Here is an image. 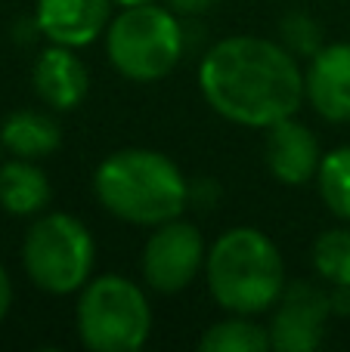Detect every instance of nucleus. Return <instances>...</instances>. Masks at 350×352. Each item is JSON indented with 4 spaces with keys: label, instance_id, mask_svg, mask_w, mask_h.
Masks as SVG:
<instances>
[{
    "label": "nucleus",
    "instance_id": "f257e3e1",
    "mask_svg": "<svg viewBox=\"0 0 350 352\" xmlns=\"http://www.w3.org/2000/svg\"><path fill=\"white\" fill-rule=\"evenodd\" d=\"M198 90L220 118L267 130L291 118L304 102V72L298 56L267 37L236 34L205 53Z\"/></svg>",
    "mask_w": 350,
    "mask_h": 352
},
{
    "label": "nucleus",
    "instance_id": "f03ea898",
    "mask_svg": "<svg viewBox=\"0 0 350 352\" xmlns=\"http://www.w3.org/2000/svg\"><path fill=\"white\" fill-rule=\"evenodd\" d=\"M93 192L112 217L155 229L186 210L189 182L167 155L155 148H118L99 161Z\"/></svg>",
    "mask_w": 350,
    "mask_h": 352
},
{
    "label": "nucleus",
    "instance_id": "7ed1b4c3",
    "mask_svg": "<svg viewBox=\"0 0 350 352\" xmlns=\"http://www.w3.org/2000/svg\"><path fill=\"white\" fill-rule=\"evenodd\" d=\"M205 281L220 309L260 316L285 291V263L276 241L254 226H236L208 248Z\"/></svg>",
    "mask_w": 350,
    "mask_h": 352
},
{
    "label": "nucleus",
    "instance_id": "20e7f679",
    "mask_svg": "<svg viewBox=\"0 0 350 352\" xmlns=\"http://www.w3.org/2000/svg\"><path fill=\"white\" fill-rule=\"evenodd\" d=\"M105 56L134 84H155L183 56V25L167 6H124L105 28Z\"/></svg>",
    "mask_w": 350,
    "mask_h": 352
},
{
    "label": "nucleus",
    "instance_id": "39448f33",
    "mask_svg": "<svg viewBox=\"0 0 350 352\" xmlns=\"http://www.w3.org/2000/svg\"><path fill=\"white\" fill-rule=\"evenodd\" d=\"M74 322L90 352H136L152 334V306L136 281L109 272L81 287Z\"/></svg>",
    "mask_w": 350,
    "mask_h": 352
},
{
    "label": "nucleus",
    "instance_id": "423d86ee",
    "mask_svg": "<svg viewBox=\"0 0 350 352\" xmlns=\"http://www.w3.org/2000/svg\"><path fill=\"white\" fill-rule=\"evenodd\" d=\"M96 241L72 213H43L31 223L22 241V266L31 285L43 294L65 297L93 278Z\"/></svg>",
    "mask_w": 350,
    "mask_h": 352
},
{
    "label": "nucleus",
    "instance_id": "0eeeda50",
    "mask_svg": "<svg viewBox=\"0 0 350 352\" xmlns=\"http://www.w3.org/2000/svg\"><path fill=\"white\" fill-rule=\"evenodd\" d=\"M205 260H208V244L202 232L177 217L155 226L149 241L143 244L140 272L152 291L180 294L198 278V272H205Z\"/></svg>",
    "mask_w": 350,
    "mask_h": 352
},
{
    "label": "nucleus",
    "instance_id": "6e6552de",
    "mask_svg": "<svg viewBox=\"0 0 350 352\" xmlns=\"http://www.w3.org/2000/svg\"><path fill=\"white\" fill-rule=\"evenodd\" d=\"M329 316H332V297L320 285L313 281L285 285L267 324L270 346L279 352H313L326 337Z\"/></svg>",
    "mask_w": 350,
    "mask_h": 352
},
{
    "label": "nucleus",
    "instance_id": "1a4fd4ad",
    "mask_svg": "<svg viewBox=\"0 0 350 352\" xmlns=\"http://www.w3.org/2000/svg\"><path fill=\"white\" fill-rule=\"evenodd\" d=\"M304 99L329 124H350V43H322L310 56Z\"/></svg>",
    "mask_w": 350,
    "mask_h": 352
},
{
    "label": "nucleus",
    "instance_id": "9d476101",
    "mask_svg": "<svg viewBox=\"0 0 350 352\" xmlns=\"http://www.w3.org/2000/svg\"><path fill=\"white\" fill-rule=\"evenodd\" d=\"M115 0H37L34 28L50 43L81 50L105 34Z\"/></svg>",
    "mask_w": 350,
    "mask_h": 352
},
{
    "label": "nucleus",
    "instance_id": "9b49d317",
    "mask_svg": "<svg viewBox=\"0 0 350 352\" xmlns=\"http://www.w3.org/2000/svg\"><path fill=\"white\" fill-rule=\"evenodd\" d=\"M264 161L273 179L282 186H304V182L316 179L322 164V148L316 133L307 124L295 121V115L285 121L267 127L264 142Z\"/></svg>",
    "mask_w": 350,
    "mask_h": 352
},
{
    "label": "nucleus",
    "instance_id": "f8f14e48",
    "mask_svg": "<svg viewBox=\"0 0 350 352\" xmlns=\"http://www.w3.org/2000/svg\"><path fill=\"white\" fill-rule=\"evenodd\" d=\"M31 80H34V93L41 96V102L50 105L53 111L78 109L90 90L87 65L74 56L72 47H62V43H50L37 56Z\"/></svg>",
    "mask_w": 350,
    "mask_h": 352
},
{
    "label": "nucleus",
    "instance_id": "ddd939ff",
    "mask_svg": "<svg viewBox=\"0 0 350 352\" xmlns=\"http://www.w3.org/2000/svg\"><path fill=\"white\" fill-rule=\"evenodd\" d=\"M53 188L37 161L10 158L0 164V207L12 217H37L47 210Z\"/></svg>",
    "mask_w": 350,
    "mask_h": 352
},
{
    "label": "nucleus",
    "instance_id": "4468645a",
    "mask_svg": "<svg viewBox=\"0 0 350 352\" xmlns=\"http://www.w3.org/2000/svg\"><path fill=\"white\" fill-rule=\"evenodd\" d=\"M62 130L56 124V118L43 115L34 109L12 111L3 124H0V146L12 155V158H28L41 161L59 148Z\"/></svg>",
    "mask_w": 350,
    "mask_h": 352
},
{
    "label": "nucleus",
    "instance_id": "2eb2a0df",
    "mask_svg": "<svg viewBox=\"0 0 350 352\" xmlns=\"http://www.w3.org/2000/svg\"><path fill=\"white\" fill-rule=\"evenodd\" d=\"M202 352H264L270 346V331L264 324L251 322V316H233L214 322L202 337H198Z\"/></svg>",
    "mask_w": 350,
    "mask_h": 352
},
{
    "label": "nucleus",
    "instance_id": "dca6fc26",
    "mask_svg": "<svg viewBox=\"0 0 350 352\" xmlns=\"http://www.w3.org/2000/svg\"><path fill=\"white\" fill-rule=\"evenodd\" d=\"M310 260L326 285H332L335 291H350V229L338 226L316 235Z\"/></svg>",
    "mask_w": 350,
    "mask_h": 352
},
{
    "label": "nucleus",
    "instance_id": "f3484780",
    "mask_svg": "<svg viewBox=\"0 0 350 352\" xmlns=\"http://www.w3.org/2000/svg\"><path fill=\"white\" fill-rule=\"evenodd\" d=\"M316 188H320L329 210L350 223V146H338L322 155Z\"/></svg>",
    "mask_w": 350,
    "mask_h": 352
},
{
    "label": "nucleus",
    "instance_id": "a211bd4d",
    "mask_svg": "<svg viewBox=\"0 0 350 352\" xmlns=\"http://www.w3.org/2000/svg\"><path fill=\"white\" fill-rule=\"evenodd\" d=\"M282 47L295 56H313L322 47V28L307 12H289L282 19Z\"/></svg>",
    "mask_w": 350,
    "mask_h": 352
},
{
    "label": "nucleus",
    "instance_id": "6ab92c4d",
    "mask_svg": "<svg viewBox=\"0 0 350 352\" xmlns=\"http://www.w3.org/2000/svg\"><path fill=\"white\" fill-rule=\"evenodd\" d=\"M10 309H12V281L10 272L3 269V263H0V322L10 316Z\"/></svg>",
    "mask_w": 350,
    "mask_h": 352
},
{
    "label": "nucleus",
    "instance_id": "aec40b11",
    "mask_svg": "<svg viewBox=\"0 0 350 352\" xmlns=\"http://www.w3.org/2000/svg\"><path fill=\"white\" fill-rule=\"evenodd\" d=\"M174 12H183V16H196V12H205L217 3V0H167Z\"/></svg>",
    "mask_w": 350,
    "mask_h": 352
},
{
    "label": "nucleus",
    "instance_id": "412c9836",
    "mask_svg": "<svg viewBox=\"0 0 350 352\" xmlns=\"http://www.w3.org/2000/svg\"><path fill=\"white\" fill-rule=\"evenodd\" d=\"M118 6H140V3H155V0H115Z\"/></svg>",
    "mask_w": 350,
    "mask_h": 352
}]
</instances>
